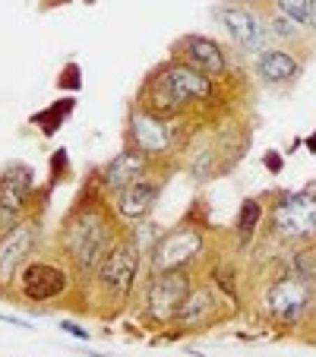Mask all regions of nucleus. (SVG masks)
Here are the masks:
<instances>
[{
	"label": "nucleus",
	"instance_id": "7ed1b4c3",
	"mask_svg": "<svg viewBox=\"0 0 316 357\" xmlns=\"http://www.w3.org/2000/svg\"><path fill=\"white\" fill-rule=\"evenodd\" d=\"M262 307L276 323L282 326H297L316 310V284L303 282L297 275H282L266 288L262 294Z\"/></svg>",
	"mask_w": 316,
	"mask_h": 357
},
{
	"label": "nucleus",
	"instance_id": "dca6fc26",
	"mask_svg": "<svg viewBox=\"0 0 316 357\" xmlns=\"http://www.w3.org/2000/svg\"><path fill=\"white\" fill-rule=\"evenodd\" d=\"M158 193H162V183L158 181H142L140 177L136 183H130V187H123L121 193H117V199H114L117 215H121L123 222H136V218H142L146 212H152Z\"/></svg>",
	"mask_w": 316,
	"mask_h": 357
},
{
	"label": "nucleus",
	"instance_id": "5701e85b",
	"mask_svg": "<svg viewBox=\"0 0 316 357\" xmlns=\"http://www.w3.org/2000/svg\"><path fill=\"white\" fill-rule=\"evenodd\" d=\"M310 32L316 35V0H310Z\"/></svg>",
	"mask_w": 316,
	"mask_h": 357
},
{
	"label": "nucleus",
	"instance_id": "6e6552de",
	"mask_svg": "<svg viewBox=\"0 0 316 357\" xmlns=\"http://www.w3.org/2000/svg\"><path fill=\"white\" fill-rule=\"evenodd\" d=\"M202 250V234L196 228H174L158 241V247L152 250V266L155 272L168 269H183L190 259Z\"/></svg>",
	"mask_w": 316,
	"mask_h": 357
},
{
	"label": "nucleus",
	"instance_id": "b1692460",
	"mask_svg": "<svg viewBox=\"0 0 316 357\" xmlns=\"http://www.w3.org/2000/svg\"><path fill=\"white\" fill-rule=\"evenodd\" d=\"M313 313H316V310H313Z\"/></svg>",
	"mask_w": 316,
	"mask_h": 357
},
{
	"label": "nucleus",
	"instance_id": "4be33fe9",
	"mask_svg": "<svg viewBox=\"0 0 316 357\" xmlns=\"http://www.w3.org/2000/svg\"><path fill=\"white\" fill-rule=\"evenodd\" d=\"M63 329H67L70 335H80V338H86V335H89V332H82L80 326H73V323H63Z\"/></svg>",
	"mask_w": 316,
	"mask_h": 357
},
{
	"label": "nucleus",
	"instance_id": "412c9836",
	"mask_svg": "<svg viewBox=\"0 0 316 357\" xmlns=\"http://www.w3.org/2000/svg\"><path fill=\"white\" fill-rule=\"evenodd\" d=\"M288 20H294L297 26L310 29V0H272Z\"/></svg>",
	"mask_w": 316,
	"mask_h": 357
},
{
	"label": "nucleus",
	"instance_id": "ddd939ff",
	"mask_svg": "<svg viewBox=\"0 0 316 357\" xmlns=\"http://www.w3.org/2000/svg\"><path fill=\"white\" fill-rule=\"evenodd\" d=\"M130 139H133V149L146 152V155H158L171 146V133L152 111H140L136 108L130 114Z\"/></svg>",
	"mask_w": 316,
	"mask_h": 357
},
{
	"label": "nucleus",
	"instance_id": "f257e3e1",
	"mask_svg": "<svg viewBox=\"0 0 316 357\" xmlns=\"http://www.w3.org/2000/svg\"><path fill=\"white\" fill-rule=\"evenodd\" d=\"M63 250H67V257L80 269L92 272V269H101V263L114 250V234H111L108 222L98 212H80L76 222L63 234Z\"/></svg>",
	"mask_w": 316,
	"mask_h": 357
},
{
	"label": "nucleus",
	"instance_id": "9d476101",
	"mask_svg": "<svg viewBox=\"0 0 316 357\" xmlns=\"http://www.w3.org/2000/svg\"><path fill=\"white\" fill-rule=\"evenodd\" d=\"M253 70L266 86H291V82H297V76L303 73V63H301V57H294V51H288V47L269 45L256 54Z\"/></svg>",
	"mask_w": 316,
	"mask_h": 357
},
{
	"label": "nucleus",
	"instance_id": "a211bd4d",
	"mask_svg": "<svg viewBox=\"0 0 316 357\" xmlns=\"http://www.w3.org/2000/svg\"><path fill=\"white\" fill-rule=\"evenodd\" d=\"M212 307H216V301H212V294H209L206 288H196L190 291V297L183 301V307L177 310V323L181 326H200L202 319L212 313Z\"/></svg>",
	"mask_w": 316,
	"mask_h": 357
},
{
	"label": "nucleus",
	"instance_id": "f8f14e48",
	"mask_svg": "<svg viewBox=\"0 0 316 357\" xmlns=\"http://www.w3.org/2000/svg\"><path fill=\"white\" fill-rule=\"evenodd\" d=\"M177 51H181L187 67L200 70V73H206V76H218V73H225V67H228L218 41L206 38V35H187V38H181L177 41Z\"/></svg>",
	"mask_w": 316,
	"mask_h": 357
},
{
	"label": "nucleus",
	"instance_id": "aec40b11",
	"mask_svg": "<svg viewBox=\"0 0 316 357\" xmlns=\"http://www.w3.org/2000/svg\"><path fill=\"white\" fill-rule=\"evenodd\" d=\"M259 215H262V206L256 199H247L241 206V215H237V234L241 237H250L259 225Z\"/></svg>",
	"mask_w": 316,
	"mask_h": 357
},
{
	"label": "nucleus",
	"instance_id": "6ab92c4d",
	"mask_svg": "<svg viewBox=\"0 0 316 357\" xmlns=\"http://www.w3.org/2000/svg\"><path fill=\"white\" fill-rule=\"evenodd\" d=\"M291 275L303 278V282L316 284V243H307V247H297L291 253Z\"/></svg>",
	"mask_w": 316,
	"mask_h": 357
},
{
	"label": "nucleus",
	"instance_id": "39448f33",
	"mask_svg": "<svg viewBox=\"0 0 316 357\" xmlns=\"http://www.w3.org/2000/svg\"><path fill=\"white\" fill-rule=\"evenodd\" d=\"M216 20L228 29L234 45L250 51V54H259L262 47H266V41H269V29H266V20H262V10L247 7L241 0L222 3L216 10Z\"/></svg>",
	"mask_w": 316,
	"mask_h": 357
},
{
	"label": "nucleus",
	"instance_id": "4468645a",
	"mask_svg": "<svg viewBox=\"0 0 316 357\" xmlns=\"http://www.w3.org/2000/svg\"><path fill=\"white\" fill-rule=\"evenodd\" d=\"M146 165H149L146 152H140V149H123L121 155H114L105 165V171H101V187L111 190V193H121L123 187L140 181Z\"/></svg>",
	"mask_w": 316,
	"mask_h": 357
},
{
	"label": "nucleus",
	"instance_id": "0eeeda50",
	"mask_svg": "<svg viewBox=\"0 0 316 357\" xmlns=\"http://www.w3.org/2000/svg\"><path fill=\"white\" fill-rule=\"evenodd\" d=\"M32 193V171L26 165H7L0 171V231L22 222V212Z\"/></svg>",
	"mask_w": 316,
	"mask_h": 357
},
{
	"label": "nucleus",
	"instance_id": "f03ea898",
	"mask_svg": "<svg viewBox=\"0 0 316 357\" xmlns=\"http://www.w3.org/2000/svg\"><path fill=\"white\" fill-rule=\"evenodd\" d=\"M212 95V82L206 73L187 67V63H168L155 73L152 79V105L155 111H174L183 108L187 101H202Z\"/></svg>",
	"mask_w": 316,
	"mask_h": 357
},
{
	"label": "nucleus",
	"instance_id": "9b49d317",
	"mask_svg": "<svg viewBox=\"0 0 316 357\" xmlns=\"http://www.w3.org/2000/svg\"><path fill=\"white\" fill-rule=\"evenodd\" d=\"M136 269H140V250H136V243H117V247L108 253V259L101 263L98 278L108 291L127 294L133 278H136Z\"/></svg>",
	"mask_w": 316,
	"mask_h": 357
},
{
	"label": "nucleus",
	"instance_id": "20e7f679",
	"mask_svg": "<svg viewBox=\"0 0 316 357\" xmlns=\"http://www.w3.org/2000/svg\"><path fill=\"white\" fill-rule=\"evenodd\" d=\"M272 228L278 237L307 247L316 243V193H285L272 206Z\"/></svg>",
	"mask_w": 316,
	"mask_h": 357
},
{
	"label": "nucleus",
	"instance_id": "423d86ee",
	"mask_svg": "<svg viewBox=\"0 0 316 357\" xmlns=\"http://www.w3.org/2000/svg\"><path fill=\"white\" fill-rule=\"evenodd\" d=\"M190 278L183 269H168V272H155V282L149 284L146 307L155 319H174L177 310L183 307V301L190 297Z\"/></svg>",
	"mask_w": 316,
	"mask_h": 357
},
{
	"label": "nucleus",
	"instance_id": "f3484780",
	"mask_svg": "<svg viewBox=\"0 0 316 357\" xmlns=\"http://www.w3.org/2000/svg\"><path fill=\"white\" fill-rule=\"evenodd\" d=\"M262 20H266V29H269V41H276L278 47H297L307 41V32L310 29L297 26L294 20H288V16L282 13V10L276 7V3H262Z\"/></svg>",
	"mask_w": 316,
	"mask_h": 357
},
{
	"label": "nucleus",
	"instance_id": "2eb2a0df",
	"mask_svg": "<svg viewBox=\"0 0 316 357\" xmlns=\"http://www.w3.org/2000/svg\"><path fill=\"white\" fill-rule=\"evenodd\" d=\"M22 294L32 297V301H51V297L63 294L67 288V275H63L57 266H47V263H29L22 269Z\"/></svg>",
	"mask_w": 316,
	"mask_h": 357
},
{
	"label": "nucleus",
	"instance_id": "1a4fd4ad",
	"mask_svg": "<svg viewBox=\"0 0 316 357\" xmlns=\"http://www.w3.org/2000/svg\"><path fill=\"white\" fill-rule=\"evenodd\" d=\"M35 241H38V231L29 222H20L10 231H3V237H0V284L13 282L20 266L26 263V257L35 250Z\"/></svg>",
	"mask_w": 316,
	"mask_h": 357
}]
</instances>
